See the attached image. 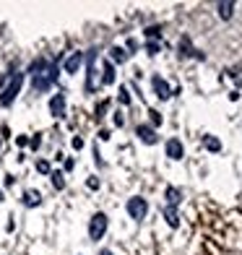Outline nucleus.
<instances>
[{"label":"nucleus","mask_w":242,"mask_h":255,"mask_svg":"<svg viewBox=\"0 0 242 255\" xmlns=\"http://www.w3.org/2000/svg\"><path fill=\"white\" fill-rule=\"evenodd\" d=\"M115 84V65L107 60L105 68H102V86H112Z\"/></svg>","instance_id":"14"},{"label":"nucleus","mask_w":242,"mask_h":255,"mask_svg":"<svg viewBox=\"0 0 242 255\" xmlns=\"http://www.w3.org/2000/svg\"><path fill=\"white\" fill-rule=\"evenodd\" d=\"M151 84H154V91H156V97H159V99H169V97H172V89H169V84H167L164 78L154 76Z\"/></svg>","instance_id":"11"},{"label":"nucleus","mask_w":242,"mask_h":255,"mask_svg":"<svg viewBox=\"0 0 242 255\" xmlns=\"http://www.w3.org/2000/svg\"><path fill=\"white\" fill-rule=\"evenodd\" d=\"M47 177H50V182H52V188H55V190H65L68 180H65V172H63V169H52Z\"/></svg>","instance_id":"12"},{"label":"nucleus","mask_w":242,"mask_h":255,"mask_svg":"<svg viewBox=\"0 0 242 255\" xmlns=\"http://www.w3.org/2000/svg\"><path fill=\"white\" fill-rule=\"evenodd\" d=\"M97 55L99 50L97 47H91L86 55H84V60H86V94H94V78H97Z\"/></svg>","instance_id":"4"},{"label":"nucleus","mask_w":242,"mask_h":255,"mask_svg":"<svg viewBox=\"0 0 242 255\" xmlns=\"http://www.w3.org/2000/svg\"><path fill=\"white\" fill-rule=\"evenodd\" d=\"M81 65H84V52H71L65 57V63H63V71L68 76H76L81 71Z\"/></svg>","instance_id":"7"},{"label":"nucleus","mask_w":242,"mask_h":255,"mask_svg":"<svg viewBox=\"0 0 242 255\" xmlns=\"http://www.w3.org/2000/svg\"><path fill=\"white\" fill-rule=\"evenodd\" d=\"M135 135L141 138L143 143H148V146L159 141V138H156V130H154V125H138V128H135Z\"/></svg>","instance_id":"10"},{"label":"nucleus","mask_w":242,"mask_h":255,"mask_svg":"<svg viewBox=\"0 0 242 255\" xmlns=\"http://www.w3.org/2000/svg\"><path fill=\"white\" fill-rule=\"evenodd\" d=\"M164 195H167L169 206H177V203L182 201V190H180V188H167V190H164Z\"/></svg>","instance_id":"16"},{"label":"nucleus","mask_w":242,"mask_h":255,"mask_svg":"<svg viewBox=\"0 0 242 255\" xmlns=\"http://www.w3.org/2000/svg\"><path fill=\"white\" fill-rule=\"evenodd\" d=\"M0 138H10V130H8V125L0 128Z\"/></svg>","instance_id":"32"},{"label":"nucleus","mask_w":242,"mask_h":255,"mask_svg":"<svg viewBox=\"0 0 242 255\" xmlns=\"http://www.w3.org/2000/svg\"><path fill=\"white\" fill-rule=\"evenodd\" d=\"M110 110V99H105V102H99L97 104V112H94V118L97 120H102V118H105V112Z\"/></svg>","instance_id":"21"},{"label":"nucleus","mask_w":242,"mask_h":255,"mask_svg":"<svg viewBox=\"0 0 242 255\" xmlns=\"http://www.w3.org/2000/svg\"><path fill=\"white\" fill-rule=\"evenodd\" d=\"M180 52H182V55H193V57H201V60H203V52L193 50V47H190V39H188V37H182V39H180Z\"/></svg>","instance_id":"15"},{"label":"nucleus","mask_w":242,"mask_h":255,"mask_svg":"<svg viewBox=\"0 0 242 255\" xmlns=\"http://www.w3.org/2000/svg\"><path fill=\"white\" fill-rule=\"evenodd\" d=\"M3 201H5V195H3V193H0V203H3Z\"/></svg>","instance_id":"35"},{"label":"nucleus","mask_w":242,"mask_h":255,"mask_svg":"<svg viewBox=\"0 0 242 255\" xmlns=\"http://www.w3.org/2000/svg\"><path fill=\"white\" fill-rule=\"evenodd\" d=\"M128 216L130 219H135V222H143L146 219V214H148V203H146V198H141V195H133V198H128Z\"/></svg>","instance_id":"5"},{"label":"nucleus","mask_w":242,"mask_h":255,"mask_svg":"<svg viewBox=\"0 0 242 255\" xmlns=\"http://www.w3.org/2000/svg\"><path fill=\"white\" fill-rule=\"evenodd\" d=\"M21 203H24L26 208H39V206H42V193L34 190V188H29V190L21 193Z\"/></svg>","instance_id":"8"},{"label":"nucleus","mask_w":242,"mask_h":255,"mask_svg":"<svg viewBox=\"0 0 242 255\" xmlns=\"http://www.w3.org/2000/svg\"><path fill=\"white\" fill-rule=\"evenodd\" d=\"M148 115H151V123H154V125H161V115H159L156 110H151Z\"/></svg>","instance_id":"31"},{"label":"nucleus","mask_w":242,"mask_h":255,"mask_svg":"<svg viewBox=\"0 0 242 255\" xmlns=\"http://www.w3.org/2000/svg\"><path fill=\"white\" fill-rule=\"evenodd\" d=\"M99 255H112V250H107V248H105V250H99Z\"/></svg>","instance_id":"34"},{"label":"nucleus","mask_w":242,"mask_h":255,"mask_svg":"<svg viewBox=\"0 0 242 255\" xmlns=\"http://www.w3.org/2000/svg\"><path fill=\"white\" fill-rule=\"evenodd\" d=\"M164 151H167V156H169L172 161H180L182 156H185V148H182V143L177 141V138H169L167 146H164Z\"/></svg>","instance_id":"9"},{"label":"nucleus","mask_w":242,"mask_h":255,"mask_svg":"<svg viewBox=\"0 0 242 255\" xmlns=\"http://www.w3.org/2000/svg\"><path fill=\"white\" fill-rule=\"evenodd\" d=\"M39 146H42V135L37 133V135H34V138H29V148H31V151H37Z\"/></svg>","instance_id":"23"},{"label":"nucleus","mask_w":242,"mask_h":255,"mask_svg":"<svg viewBox=\"0 0 242 255\" xmlns=\"http://www.w3.org/2000/svg\"><path fill=\"white\" fill-rule=\"evenodd\" d=\"M13 182H16V177H13V175H5V188H10Z\"/></svg>","instance_id":"33"},{"label":"nucleus","mask_w":242,"mask_h":255,"mask_svg":"<svg viewBox=\"0 0 242 255\" xmlns=\"http://www.w3.org/2000/svg\"><path fill=\"white\" fill-rule=\"evenodd\" d=\"M73 167H76V159H71V156H68V159L63 161V172H71Z\"/></svg>","instance_id":"28"},{"label":"nucleus","mask_w":242,"mask_h":255,"mask_svg":"<svg viewBox=\"0 0 242 255\" xmlns=\"http://www.w3.org/2000/svg\"><path fill=\"white\" fill-rule=\"evenodd\" d=\"M146 37H151V42L159 37L161 39V29H156V26H151V29H146Z\"/></svg>","instance_id":"26"},{"label":"nucleus","mask_w":242,"mask_h":255,"mask_svg":"<svg viewBox=\"0 0 242 255\" xmlns=\"http://www.w3.org/2000/svg\"><path fill=\"white\" fill-rule=\"evenodd\" d=\"M203 146L209 148V151H222V141H219V138H214V135H203Z\"/></svg>","instance_id":"18"},{"label":"nucleus","mask_w":242,"mask_h":255,"mask_svg":"<svg viewBox=\"0 0 242 255\" xmlns=\"http://www.w3.org/2000/svg\"><path fill=\"white\" fill-rule=\"evenodd\" d=\"M71 146L76 148V151H81V148H84V138H78V135H73V141H71Z\"/></svg>","instance_id":"30"},{"label":"nucleus","mask_w":242,"mask_h":255,"mask_svg":"<svg viewBox=\"0 0 242 255\" xmlns=\"http://www.w3.org/2000/svg\"><path fill=\"white\" fill-rule=\"evenodd\" d=\"M37 172H39V175H50V172H52V164H50L47 159H37Z\"/></svg>","instance_id":"20"},{"label":"nucleus","mask_w":242,"mask_h":255,"mask_svg":"<svg viewBox=\"0 0 242 255\" xmlns=\"http://www.w3.org/2000/svg\"><path fill=\"white\" fill-rule=\"evenodd\" d=\"M16 146H18V148H26V146H29V135H18V138H16Z\"/></svg>","instance_id":"29"},{"label":"nucleus","mask_w":242,"mask_h":255,"mask_svg":"<svg viewBox=\"0 0 242 255\" xmlns=\"http://www.w3.org/2000/svg\"><path fill=\"white\" fill-rule=\"evenodd\" d=\"M99 185H102L99 177H89V180H86V188H89V190H99Z\"/></svg>","instance_id":"25"},{"label":"nucleus","mask_w":242,"mask_h":255,"mask_svg":"<svg viewBox=\"0 0 242 255\" xmlns=\"http://www.w3.org/2000/svg\"><path fill=\"white\" fill-rule=\"evenodd\" d=\"M24 76L31 78V91L34 94H47V91L57 84V78H60V68H57V63H52V60L39 55L29 63Z\"/></svg>","instance_id":"1"},{"label":"nucleus","mask_w":242,"mask_h":255,"mask_svg":"<svg viewBox=\"0 0 242 255\" xmlns=\"http://www.w3.org/2000/svg\"><path fill=\"white\" fill-rule=\"evenodd\" d=\"M235 3H219L216 5V10H219V16H222V18H232V13H235Z\"/></svg>","instance_id":"19"},{"label":"nucleus","mask_w":242,"mask_h":255,"mask_svg":"<svg viewBox=\"0 0 242 255\" xmlns=\"http://www.w3.org/2000/svg\"><path fill=\"white\" fill-rule=\"evenodd\" d=\"M0 148H3V138H0Z\"/></svg>","instance_id":"36"},{"label":"nucleus","mask_w":242,"mask_h":255,"mask_svg":"<svg viewBox=\"0 0 242 255\" xmlns=\"http://www.w3.org/2000/svg\"><path fill=\"white\" fill-rule=\"evenodd\" d=\"M128 57H130V52H125L122 47H110V63H112V65H115V63L122 65Z\"/></svg>","instance_id":"13"},{"label":"nucleus","mask_w":242,"mask_h":255,"mask_svg":"<svg viewBox=\"0 0 242 255\" xmlns=\"http://www.w3.org/2000/svg\"><path fill=\"white\" fill-rule=\"evenodd\" d=\"M164 216H167V224L169 227H180V216L175 211V206H164Z\"/></svg>","instance_id":"17"},{"label":"nucleus","mask_w":242,"mask_h":255,"mask_svg":"<svg viewBox=\"0 0 242 255\" xmlns=\"http://www.w3.org/2000/svg\"><path fill=\"white\" fill-rule=\"evenodd\" d=\"M112 123L118 125V128H122V125H125V118H122V112H115V115H112Z\"/></svg>","instance_id":"27"},{"label":"nucleus","mask_w":242,"mask_h":255,"mask_svg":"<svg viewBox=\"0 0 242 255\" xmlns=\"http://www.w3.org/2000/svg\"><path fill=\"white\" fill-rule=\"evenodd\" d=\"M159 47H161L159 42H146V52H148V55H156V52H159Z\"/></svg>","instance_id":"24"},{"label":"nucleus","mask_w":242,"mask_h":255,"mask_svg":"<svg viewBox=\"0 0 242 255\" xmlns=\"http://www.w3.org/2000/svg\"><path fill=\"white\" fill-rule=\"evenodd\" d=\"M107 227H110V219L105 211H97L94 216L89 219V240L91 242H99L102 237L107 235Z\"/></svg>","instance_id":"3"},{"label":"nucleus","mask_w":242,"mask_h":255,"mask_svg":"<svg viewBox=\"0 0 242 255\" xmlns=\"http://www.w3.org/2000/svg\"><path fill=\"white\" fill-rule=\"evenodd\" d=\"M21 86H24V73H21V71H10L8 84L0 89V107H10V104L18 99Z\"/></svg>","instance_id":"2"},{"label":"nucleus","mask_w":242,"mask_h":255,"mask_svg":"<svg viewBox=\"0 0 242 255\" xmlns=\"http://www.w3.org/2000/svg\"><path fill=\"white\" fill-rule=\"evenodd\" d=\"M47 107H50V115H52V118L63 120L65 115H68V97L63 94V91H57V94H52V97H50Z\"/></svg>","instance_id":"6"},{"label":"nucleus","mask_w":242,"mask_h":255,"mask_svg":"<svg viewBox=\"0 0 242 255\" xmlns=\"http://www.w3.org/2000/svg\"><path fill=\"white\" fill-rule=\"evenodd\" d=\"M118 99H120V104H125V107H128L130 104V94H128V86H120V91H118Z\"/></svg>","instance_id":"22"}]
</instances>
